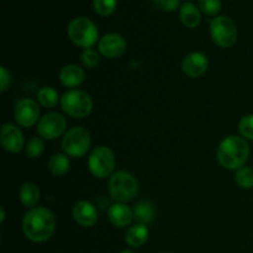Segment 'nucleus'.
Masks as SVG:
<instances>
[{
    "label": "nucleus",
    "mask_w": 253,
    "mask_h": 253,
    "mask_svg": "<svg viewBox=\"0 0 253 253\" xmlns=\"http://www.w3.org/2000/svg\"><path fill=\"white\" fill-rule=\"evenodd\" d=\"M56 230V217L53 212L43 207H35L25 214L22 220V232L27 240L36 244L46 242Z\"/></svg>",
    "instance_id": "nucleus-1"
},
{
    "label": "nucleus",
    "mask_w": 253,
    "mask_h": 253,
    "mask_svg": "<svg viewBox=\"0 0 253 253\" xmlns=\"http://www.w3.org/2000/svg\"><path fill=\"white\" fill-rule=\"evenodd\" d=\"M250 157V145L242 136L231 135L220 142L216 160L222 168L237 170L244 167Z\"/></svg>",
    "instance_id": "nucleus-2"
},
{
    "label": "nucleus",
    "mask_w": 253,
    "mask_h": 253,
    "mask_svg": "<svg viewBox=\"0 0 253 253\" xmlns=\"http://www.w3.org/2000/svg\"><path fill=\"white\" fill-rule=\"evenodd\" d=\"M69 40L82 48H91L99 42V31L96 25L88 17L79 16L72 20L67 27Z\"/></svg>",
    "instance_id": "nucleus-3"
},
{
    "label": "nucleus",
    "mask_w": 253,
    "mask_h": 253,
    "mask_svg": "<svg viewBox=\"0 0 253 253\" xmlns=\"http://www.w3.org/2000/svg\"><path fill=\"white\" fill-rule=\"evenodd\" d=\"M61 108L74 119L86 118L93 110V100L88 93L79 89H69L62 95Z\"/></svg>",
    "instance_id": "nucleus-4"
},
{
    "label": "nucleus",
    "mask_w": 253,
    "mask_h": 253,
    "mask_svg": "<svg viewBox=\"0 0 253 253\" xmlns=\"http://www.w3.org/2000/svg\"><path fill=\"white\" fill-rule=\"evenodd\" d=\"M116 160L113 150L108 146H99L90 152L88 158L89 172L98 179L111 177L115 169Z\"/></svg>",
    "instance_id": "nucleus-5"
},
{
    "label": "nucleus",
    "mask_w": 253,
    "mask_h": 253,
    "mask_svg": "<svg viewBox=\"0 0 253 253\" xmlns=\"http://www.w3.org/2000/svg\"><path fill=\"white\" fill-rule=\"evenodd\" d=\"M109 190L116 202L125 203L138 193V182L127 170H118L109 179Z\"/></svg>",
    "instance_id": "nucleus-6"
},
{
    "label": "nucleus",
    "mask_w": 253,
    "mask_h": 253,
    "mask_svg": "<svg viewBox=\"0 0 253 253\" xmlns=\"http://www.w3.org/2000/svg\"><path fill=\"white\" fill-rule=\"evenodd\" d=\"M91 145V136L86 128L74 126L69 128L62 140V148L68 157L81 158L88 153Z\"/></svg>",
    "instance_id": "nucleus-7"
},
{
    "label": "nucleus",
    "mask_w": 253,
    "mask_h": 253,
    "mask_svg": "<svg viewBox=\"0 0 253 253\" xmlns=\"http://www.w3.org/2000/svg\"><path fill=\"white\" fill-rule=\"evenodd\" d=\"M210 35L217 46L222 48L234 46L237 40V27L235 22L225 15L214 17L210 22Z\"/></svg>",
    "instance_id": "nucleus-8"
},
{
    "label": "nucleus",
    "mask_w": 253,
    "mask_h": 253,
    "mask_svg": "<svg viewBox=\"0 0 253 253\" xmlns=\"http://www.w3.org/2000/svg\"><path fill=\"white\" fill-rule=\"evenodd\" d=\"M67 127V121L58 113H48L37 123V132L44 140H56L63 135Z\"/></svg>",
    "instance_id": "nucleus-9"
},
{
    "label": "nucleus",
    "mask_w": 253,
    "mask_h": 253,
    "mask_svg": "<svg viewBox=\"0 0 253 253\" xmlns=\"http://www.w3.org/2000/svg\"><path fill=\"white\" fill-rule=\"evenodd\" d=\"M40 106L34 99H21L15 106V121L21 127H31L40 121Z\"/></svg>",
    "instance_id": "nucleus-10"
},
{
    "label": "nucleus",
    "mask_w": 253,
    "mask_h": 253,
    "mask_svg": "<svg viewBox=\"0 0 253 253\" xmlns=\"http://www.w3.org/2000/svg\"><path fill=\"white\" fill-rule=\"evenodd\" d=\"M126 43L125 37L121 36L119 34H106L103 37H100L98 42L99 53L105 58H118V57L123 56L126 51Z\"/></svg>",
    "instance_id": "nucleus-11"
},
{
    "label": "nucleus",
    "mask_w": 253,
    "mask_h": 253,
    "mask_svg": "<svg viewBox=\"0 0 253 253\" xmlns=\"http://www.w3.org/2000/svg\"><path fill=\"white\" fill-rule=\"evenodd\" d=\"M0 141H1L4 150L9 153H17L24 148V133L21 132L19 126L11 123H6L2 125Z\"/></svg>",
    "instance_id": "nucleus-12"
},
{
    "label": "nucleus",
    "mask_w": 253,
    "mask_h": 253,
    "mask_svg": "<svg viewBox=\"0 0 253 253\" xmlns=\"http://www.w3.org/2000/svg\"><path fill=\"white\" fill-rule=\"evenodd\" d=\"M209 68V58L203 52H192L182 62V71L189 78H199Z\"/></svg>",
    "instance_id": "nucleus-13"
},
{
    "label": "nucleus",
    "mask_w": 253,
    "mask_h": 253,
    "mask_svg": "<svg viewBox=\"0 0 253 253\" xmlns=\"http://www.w3.org/2000/svg\"><path fill=\"white\" fill-rule=\"evenodd\" d=\"M73 217L81 226L91 227L98 221V210L89 200H79L73 207Z\"/></svg>",
    "instance_id": "nucleus-14"
},
{
    "label": "nucleus",
    "mask_w": 253,
    "mask_h": 253,
    "mask_svg": "<svg viewBox=\"0 0 253 253\" xmlns=\"http://www.w3.org/2000/svg\"><path fill=\"white\" fill-rule=\"evenodd\" d=\"M108 217L114 226L126 227L132 222L133 210H131L130 207H127L125 203L116 202L109 208Z\"/></svg>",
    "instance_id": "nucleus-15"
},
{
    "label": "nucleus",
    "mask_w": 253,
    "mask_h": 253,
    "mask_svg": "<svg viewBox=\"0 0 253 253\" xmlns=\"http://www.w3.org/2000/svg\"><path fill=\"white\" fill-rule=\"evenodd\" d=\"M85 79L83 68L77 64H67L59 72V81L67 88H77Z\"/></svg>",
    "instance_id": "nucleus-16"
},
{
    "label": "nucleus",
    "mask_w": 253,
    "mask_h": 253,
    "mask_svg": "<svg viewBox=\"0 0 253 253\" xmlns=\"http://www.w3.org/2000/svg\"><path fill=\"white\" fill-rule=\"evenodd\" d=\"M150 231L148 227L143 224H135L126 231L125 241L132 249H140L148 241Z\"/></svg>",
    "instance_id": "nucleus-17"
},
{
    "label": "nucleus",
    "mask_w": 253,
    "mask_h": 253,
    "mask_svg": "<svg viewBox=\"0 0 253 253\" xmlns=\"http://www.w3.org/2000/svg\"><path fill=\"white\" fill-rule=\"evenodd\" d=\"M179 17L183 25L189 29H194L200 24L202 15L198 6H195L193 2H184L179 9Z\"/></svg>",
    "instance_id": "nucleus-18"
},
{
    "label": "nucleus",
    "mask_w": 253,
    "mask_h": 253,
    "mask_svg": "<svg viewBox=\"0 0 253 253\" xmlns=\"http://www.w3.org/2000/svg\"><path fill=\"white\" fill-rule=\"evenodd\" d=\"M40 197H41V193H40L39 187L35 183H25V184L21 185L19 190L20 202L24 204V207L30 208V209L35 208V205L39 203Z\"/></svg>",
    "instance_id": "nucleus-19"
},
{
    "label": "nucleus",
    "mask_w": 253,
    "mask_h": 253,
    "mask_svg": "<svg viewBox=\"0 0 253 253\" xmlns=\"http://www.w3.org/2000/svg\"><path fill=\"white\" fill-rule=\"evenodd\" d=\"M156 209L151 202H140L133 209V219L137 224L147 225L155 220Z\"/></svg>",
    "instance_id": "nucleus-20"
},
{
    "label": "nucleus",
    "mask_w": 253,
    "mask_h": 253,
    "mask_svg": "<svg viewBox=\"0 0 253 253\" xmlns=\"http://www.w3.org/2000/svg\"><path fill=\"white\" fill-rule=\"evenodd\" d=\"M71 167V162L66 153H56L48 161V169L54 177H62Z\"/></svg>",
    "instance_id": "nucleus-21"
},
{
    "label": "nucleus",
    "mask_w": 253,
    "mask_h": 253,
    "mask_svg": "<svg viewBox=\"0 0 253 253\" xmlns=\"http://www.w3.org/2000/svg\"><path fill=\"white\" fill-rule=\"evenodd\" d=\"M37 101L44 108H54L57 104L61 103L58 91L52 86H42L37 91Z\"/></svg>",
    "instance_id": "nucleus-22"
},
{
    "label": "nucleus",
    "mask_w": 253,
    "mask_h": 253,
    "mask_svg": "<svg viewBox=\"0 0 253 253\" xmlns=\"http://www.w3.org/2000/svg\"><path fill=\"white\" fill-rule=\"evenodd\" d=\"M235 182L242 189L253 188V168L244 166L240 169H237L236 174H235Z\"/></svg>",
    "instance_id": "nucleus-23"
},
{
    "label": "nucleus",
    "mask_w": 253,
    "mask_h": 253,
    "mask_svg": "<svg viewBox=\"0 0 253 253\" xmlns=\"http://www.w3.org/2000/svg\"><path fill=\"white\" fill-rule=\"evenodd\" d=\"M44 142L42 137H32L30 138L29 142L25 146V152L30 158H37L43 153Z\"/></svg>",
    "instance_id": "nucleus-24"
},
{
    "label": "nucleus",
    "mask_w": 253,
    "mask_h": 253,
    "mask_svg": "<svg viewBox=\"0 0 253 253\" xmlns=\"http://www.w3.org/2000/svg\"><path fill=\"white\" fill-rule=\"evenodd\" d=\"M93 6L100 16H109L116 9V0H93Z\"/></svg>",
    "instance_id": "nucleus-25"
},
{
    "label": "nucleus",
    "mask_w": 253,
    "mask_h": 253,
    "mask_svg": "<svg viewBox=\"0 0 253 253\" xmlns=\"http://www.w3.org/2000/svg\"><path fill=\"white\" fill-rule=\"evenodd\" d=\"M81 61L86 68H95L100 62V53L94 48H85L82 52Z\"/></svg>",
    "instance_id": "nucleus-26"
},
{
    "label": "nucleus",
    "mask_w": 253,
    "mask_h": 253,
    "mask_svg": "<svg viewBox=\"0 0 253 253\" xmlns=\"http://www.w3.org/2000/svg\"><path fill=\"white\" fill-rule=\"evenodd\" d=\"M239 131L247 141H253V114L245 115L239 123Z\"/></svg>",
    "instance_id": "nucleus-27"
},
{
    "label": "nucleus",
    "mask_w": 253,
    "mask_h": 253,
    "mask_svg": "<svg viewBox=\"0 0 253 253\" xmlns=\"http://www.w3.org/2000/svg\"><path fill=\"white\" fill-rule=\"evenodd\" d=\"M199 9L207 15H217L221 10V0H199Z\"/></svg>",
    "instance_id": "nucleus-28"
},
{
    "label": "nucleus",
    "mask_w": 253,
    "mask_h": 253,
    "mask_svg": "<svg viewBox=\"0 0 253 253\" xmlns=\"http://www.w3.org/2000/svg\"><path fill=\"white\" fill-rule=\"evenodd\" d=\"M11 83V76H10V72L7 71L5 67H0V90L5 91L7 89V86Z\"/></svg>",
    "instance_id": "nucleus-29"
},
{
    "label": "nucleus",
    "mask_w": 253,
    "mask_h": 253,
    "mask_svg": "<svg viewBox=\"0 0 253 253\" xmlns=\"http://www.w3.org/2000/svg\"><path fill=\"white\" fill-rule=\"evenodd\" d=\"M160 1L161 7L166 11H173V10L178 9L180 4V0H158Z\"/></svg>",
    "instance_id": "nucleus-30"
},
{
    "label": "nucleus",
    "mask_w": 253,
    "mask_h": 253,
    "mask_svg": "<svg viewBox=\"0 0 253 253\" xmlns=\"http://www.w3.org/2000/svg\"><path fill=\"white\" fill-rule=\"evenodd\" d=\"M5 216H6V214H5V209L4 207L0 208V222H4L5 221Z\"/></svg>",
    "instance_id": "nucleus-31"
},
{
    "label": "nucleus",
    "mask_w": 253,
    "mask_h": 253,
    "mask_svg": "<svg viewBox=\"0 0 253 253\" xmlns=\"http://www.w3.org/2000/svg\"><path fill=\"white\" fill-rule=\"evenodd\" d=\"M119 253H135V252H133V251H130V250H123V251L119 252Z\"/></svg>",
    "instance_id": "nucleus-32"
},
{
    "label": "nucleus",
    "mask_w": 253,
    "mask_h": 253,
    "mask_svg": "<svg viewBox=\"0 0 253 253\" xmlns=\"http://www.w3.org/2000/svg\"><path fill=\"white\" fill-rule=\"evenodd\" d=\"M166 253H170V252H166Z\"/></svg>",
    "instance_id": "nucleus-33"
}]
</instances>
